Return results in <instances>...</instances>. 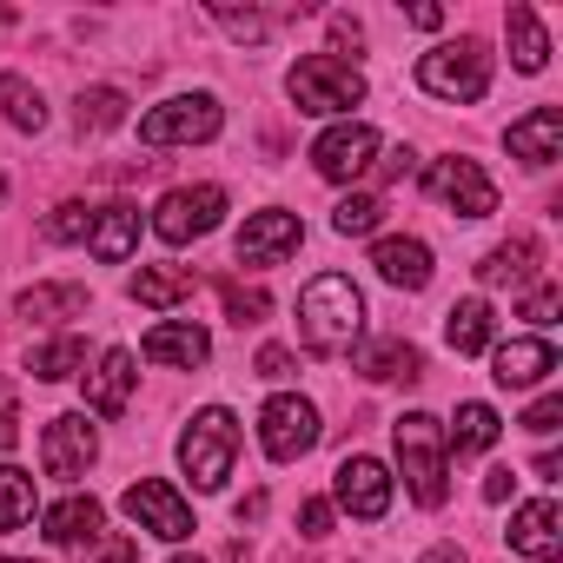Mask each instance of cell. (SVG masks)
I'll use <instances>...</instances> for the list:
<instances>
[{
    "label": "cell",
    "mask_w": 563,
    "mask_h": 563,
    "mask_svg": "<svg viewBox=\"0 0 563 563\" xmlns=\"http://www.w3.org/2000/svg\"><path fill=\"white\" fill-rule=\"evenodd\" d=\"M332 41H352V47H358V41H365V27H358L352 14H332Z\"/></svg>",
    "instance_id": "44"
},
{
    "label": "cell",
    "mask_w": 563,
    "mask_h": 563,
    "mask_svg": "<svg viewBox=\"0 0 563 563\" xmlns=\"http://www.w3.org/2000/svg\"><path fill=\"white\" fill-rule=\"evenodd\" d=\"M523 424H530V431H537V438H550V431H556V424H563V398H556V391H543V398H537V405H530V411H523Z\"/></svg>",
    "instance_id": "39"
},
{
    "label": "cell",
    "mask_w": 563,
    "mask_h": 563,
    "mask_svg": "<svg viewBox=\"0 0 563 563\" xmlns=\"http://www.w3.org/2000/svg\"><path fill=\"white\" fill-rule=\"evenodd\" d=\"M0 107H8V120H14L21 133H41V126H47V100H41V87H27L21 74L0 80Z\"/></svg>",
    "instance_id": "32"
},
{
    "label": "cell",
    "mask_w": 563,
    "mask_h": 563,
    "mask_svg": "<svg viewBox=\"0 0 563 563\" xmlns=\"http://www.w3.org/2000/svg\"><path fill=\"white\" fill-rule=\"evenodd\" d=\"M444 339H451V352H457V358L490 352V339H497V312H490L484 299H464V306H451V312H444Z\"/></svg>",
    "instance_id": "24"
},
{
    "label": "cell",
    "mask_w": 563,
    "mask_h": 563,
    "mask_svg": "<svg viewBox=\"0 0 563 563\" xmlns=\"http://www.w3.org/2000/svg\"><path fill=\"white\" fill-rule=\"evenodd\" d=\"M34 523V477L21 464H0V530H27Z\"/></svg>",
    "instance_id": "30"
},
{
    "label": "cell",
    "mask_w": 563,
    "mask_h": 563,
    "mask_svg": "<svg viewBox=\"0 0 563 563\" xmlns=\"http://www.w3.org/2000/svg\"><path fill=\"white\" fill-rule=\"evenodd\" d=\"M219 126H225V113H219L212 93H173V100H159V107L140 113V140L146 146H199Z\"/></svg>",
    "instance_id": "6"
},
{
    "label": "cell",
    "mask_w": 563,
    "mask_h": 563,
    "mask_svg": "<svg viewBox=\"0 0 563 563\" xmlns=\"http://www.w3.org/2000/svg\"><path fill=\"white\" fill-rule=\"evenodd\" d=\"M418 87H424L431 100H451V107L484 100V87H490V47H484V41H471V34L438 41V47L418 60Z\"/></svg>",
    "instance_id": "3"
},
{
    "label": "cell",
    "mask_w": 563,
    "mask_h": 563,
    "mask_svg": "<svg viewBox=\"0 0 563 563\" xmlns=\"http://www.w3.org/2000/svg\"><path fill=\"white\" fill-rule=\"evenodd\" d=\"M299 239H306V225H299V212H252L245 225H239V265H278L286 252H299Z\"/></svg>",
    "instance_id": "13"
},
{
    "label": "cell",
    "mask_w": 563,
    "mask_h": 563,
    "mask_svg": "<svg viewBox=\"0 0 563 563\" xmlns=\"http://www.w3.org/2000/svg\"><path fill=\"white\" fill-rule=\"evenodd\" d=\"M504 146H510L523 166H556V159H563V113H556V107H530L523 120H510Z\"/></svg>",
    "instance_id": "16"
},
{
    "label": "cell",
    "mask_w": 563,
    "mask_h": 563,
    "mask_svg": "<svg viewBox=\"0 0 563 563\" xmlns=\"http://www.w3.org/2000/svg\"><path fill=\"white\" fill-rule=\"evenodd\" d=\"M530 272H537V239H530V232H517L510 245H497V252L477 258V278H484V286H523Z\"/></svg>",
    "instance_id": "27"
},
{
    "label": "cell",
    "mask_w": 563,
    "mask_h": 563,
    "mask_svg": "<svg viewBox=\"0 0 563 563\" xmlns=\"http://www.w3.org/2000/svg\"><path fill=\"white\" fill-rule=\"evenodd\" d=\"M173 563H199V556H173Z\"/></svg>",
    "instance_id": "49"
},
{
    "label": "cell",
    "mask_w": 563,
    "mask_h": 563,
    "mask_svg": "<svg viewBox=\"0 0 563 563\" xmlns=\"http://www.w3.org/2000/svg\"><path fill=\"white\" fill-rule=\"evenodd\" d=\"M497 431H504V418H497L490 405H457V418H451V431H444V451L477 457V451L497 444Z\"/></svg>",
    "instance_id": "28"
},
{
    "label": "cell",
    "mask_w": 563,
    "mask_h": 563,
    "mask_svg": "<svg viewBox=\"0 0 563 563\" xmlns=\"http://www.w3.org/2000/svg\"><path fill=\"white\" fill-rule=\"evenodd\" d=\"M232 457H239V418L225 405L192 411V424L179 431V464H186L192 490H219L232 477Z\"/></svg>",
    "instance_id": "5"
},
{
    "label": "cell",
    "mask_w": 563,
    "mask_h": 563,
    "mask_svg": "<svg viewBox=\"0 0 563 563\" xmlns=\"http://www.w3.org/2000/svg\"><path fill=\"white\" fill-rule=\"evenodd\" d=\"M219 219H225V192H219V186H173V192L153 206V232H159L166 245H192V239H206Z\"/></svg>",
    "instance_id": "8"
},
{
    "label": "cell",
    "mask_w": 563,
    "mask_h": 563,
    "mask_svg": "<svg viewBox=\"0 0 563 563\" xmlns=\"http://www.w3.org/2000/svg\"><path fill=\"white\" fill-rule=\"evenodd\" d=\"M510 484H517L510 471H490V477H484V497H490V504H504V497H510Z\"/></svg>",
    "instance_id": "45"
},
{
    "label": "cell",
    "mask_w": 563,
    "mask_h": 563,
    "mask_svg": "<svg viewBox=\"0 0 563 563\" xmlns=\"http://www.w3.org/2000/svg\"><path fill=\"white\" fill-rule=\"evenodd\" d=\"M0 563H27V556H0Z\"/></svg>",
    "instance_id": "48"
},
{
    "label": "cell",
    "mask_w": 563,
    "mask_h": 563,
    "mask_svg": "<svg viewBox=\"0 0 563 563\" xmlns=\"http://www.w3.org/2000/svg\"><path fill=\"white\" fill-rule=\"evenodd\" d=\"M332 517H339V510H332L325 497H306V504H299V537H312V543L332 537Z\"/></svg>",
    "instance_id": "37"
},
{
    "label": "cell",
    "mask_w": 563,
    "mask_h": 563,
    "mask_svg": "<svg viewBox=\"0 0 563 563\" xmlns=\"http://www.w3.org/2000/svg\"><path fill=\"white\" fill-rule=\"evenodd\" d=\"M358 372L365 378H378V385H411V378H424V358H418V345H405V339H372L365 352H358Z\"/></svg>",
    "instance_id": "25"
},
{
    "label": "cell",
    "mask_w": 563,
    "mask_h": 563,
    "mask_svg": "<svg viewBox=\"0 0 563 563\" xmlns=\"http://www.w3.org/2000/svg\"><path fill=\"white\" fill-rule=\"evenodd\" d=\"M192 265H140L133 272V299L140 306H153V312H166V306H179V299H192Z\"/></svg>",
    "instance_id": "26"
},
{
    "label": "cell",
    "mask_w": 563,
    "mask_h": 563,
    "mask_svg": "<svg viewBox=\"0 0 563 563\" xmlns=\"http://www.w3.org/2000/svg\"><path fill=\"white\" fill-rule=\"evenodd\" d=\"M332 490H339V504H345L352 517H365V523H378V517L391 510V471H385L378 457H345Z\"/></svg>",
    "instance_id": "14"
},
{
    "label": "cell",
    "mask_w": 563,
    "mask_h": 563,
    "mask_svg": "<svg viewBox=\"0 0 563 563\" xmlns=\"http://www.w3.org/2000/svg\"><path fill=\"white\" fill-rule=\"evenodd\" d=\"M365 332V292L352 286L345 272H319L312 286L299 292V339L319 352V358H339L352 352Z\"/></svg>",
    "instance_id": "1"
},
{
    "label": "cell",
    "mask_w": 563,
    "mask_h": 563,
    "mask_svg": "<svg viewBox=\"0 0 563 563\" xmlns=\"http://www.w3.org/2000/svg\"><path fill=\"white\" fill-rule=\"evenodd\" d=\"M87 365V345L80 339H54V345H34L27 352V372L41 378V385H60V378H74Z\"/></svg>",
    "instance_id": "31"
},
{
    "label": "cell",
    "mask_w": 563,
    "mask_h": 563,
    "mask_svg": "<svg viewBox=\"0 0 563 563\" xmlns=\"http://www.w3.org/2000/svg\"><path fill=\"white\" fill-rule=\"evenodd\" d=\"M21 444V418H14V398H8V385H0V457H8Z\"/></svg>",
    "instance_id": "42"
},
{
    "label": "cell",
    "mask_w": 563,
    "mask_h": 563,
    "mask_svg": "<svg viewBox=\"0 0 563 563\" xmlns=\"http://www.w3.org/2000/svg\"><path fill=\"white\" fill-rule=\"evenodd\" d=\"M504 34H510V60H517L523 74H543V60H550V34H543V21H537L530 8H510V14H504Z\"/></svg>",
    "instance_id": "29"
},
{
    "label": "cell",
    "mask_w": 563,
    "mask_h": 563,
    "mask_svg": "<svg viewBox=\"0 0 563 563\" xmlns=\"http://www.w3.org/2000/svg\"><path fill=\"white\" fill-rule=\"evenodd\" d=\"M212 21H219L232 41H265V14H232V8H219Z\"/></svg>",
    "instance_id": "40"
},
{
    "label": "cell",
    "mask_w": 563,
    "mask_h": 563,
    "mask_svg": "<svg viewBox=\"0 0 563 563\" xmlns=\"http://www.w3.org/2000/svg\"><path fill=\"white\" fill-rule=\"evenodd\" d=\"M550 372H556V345H550V339H510V345L490 352V378H497L504 391H530V385H543Z\"/></svg>",
    "instance_id": "15"
},
{
    "label": "cell",
    "mask_w": 563,
    "mask_h": 563,
    "mask_svg": "<svg viewBox=\"0 0 563 563\" xmlns=\"http://www.w3.org/2000/svg\"><path fill=\"white\" fill-rule=\"evenodd\" d=\"M41 523H47V537H54V543H67V550H93V543H100L107 510H100L93 497H80V490H74V497H60Z\"/></svg>",
    "instance_id": "21"
},
{
    "label": "cell",
    "mask_w": 563,
    "mask_h": 563,
    "mask_svg": "<svg viewBox=\"0 0 563 563\" xmlns=\"http://www.w3.org/2000/svg\"><path fill=\"white\" fill-rule=\"evenodd\" d=\"M510 550H523L537 563H556L563 556V510H556V497H537V504H523L510 517Z\"/></svg>",
    "instance_id": "19"
},
{
    "label": "cell",
    "mask_w": 563,
    "mask_h": 563,
    "mask_svg": "<svg viewBox=\"0 0 563 563\" xmlns=\"http://www.w3.org/2000/svg\"><path fill=\"white\" fill-rule=\"evenodd\" d=\"M120 510H126L140 530L166 537V543H186V537H192V510H186V497H179L166 477H140V484L120 497Z\"/></svg>",
    "instance_id": "11"
},
{
    "label": "cell",
    "mask_w": 563,
    "mask_h": 563,
    "mask_svg": "<svg viewBox=\"0 0 563 563\" xmlns=\"http://www.w3.org/2000/svg\"><path fill=\"white\" fill-rule=\"evenodd\" d=\"M372 265H378L385 286H398V292H424L431 286V245L424 239H378Z\"/></svg>",
    "instance_id": "20"
},
{
    "label": "cell",
    "mask_w": 563,
    "mask_h": 563,
    "mask_svg": "<svg viewBox=\"0 0 563 563\" xmlns=\"http://www.w3.org/2000/svg\"><path fill=\"white\" fill-rule=\"evenodd\" d=\"M133 245H140V206H100L93 232H87V252L107 258V265H120Z\"/></svg>",
    "instance_id": "22"
},
{
    "label": "cell",
    "mask_w": 563,
    "mask_h": 563,
    "mask_svg": "<svg viewBox=\"0 0 563 563\" xmlns=\"http://www.w3.org/2000/svg\"><path fill=\"white\" fill-rule=\"evenodd\" d=\"M219 299H225V319H232V325H258V319L272 312V299H265L258 286H225Z\"/></svg>",
    "instance_id": "35"
},
{
    "label": "cell",
    "mask_w": 563,
    "mask_h": 563,
    "mask_svg": "<svg viewBox=\"0 0 563 563\" xmlns=\"http://www.w3.org/2000/svg\"><path fill=\"white\" fill-rule=\"evenodd\" d=\"M556 312H563V292H556V286H537V292L523 299V319H530V325H556Z\"/></svg>",
    "instance_id": "38"
},
{
    "label": "cell",
    "mask_w": 563,
    "mask_h": 563,
    "mask_svg": "<svg viewBox=\"0 0 563 563\" xmlns=\"http://www.w3.org/2000/svg\"><path fill=\"white\" fill-rule=\"evenodd\" d=\"M286 93H292V107H299V113L332 120V113L365 107V74H358L352 60H339V54H306V60L286 74Z\"/></svg>",
    "instance_id": "4"
},
{
    "label": "cell",
    "mask_w": 563,
    "mask_h": 563,
    "mask_svg": "<svg viewBox=\"0 0 563 563\" xmlns=\"http://www.w3.org/2000/svg\"><path fill=\"white\" fill-rule=\"evenodd\" d=\"M27 325H54V319H80L87 312V286H74V278H60V286H54V278H47V286H27L21 292V306H14Z\"/></svg>",
    "instance_id": "23"
},
{
    "label": "cell",
    "mask_w": 563,
    "mask_h": 563,
    "mask_svg": "<svg viewBox=\"0 0 563 563\" xmlns=\"http://www.w3.org/2000/svg\"><path fill=\"white\" fill-rule=\"evenodd\" d=\"M133 352L126 345H113V352H100V365L87 372V411L93 418H120L126 405H133Z\"/></svg>",
    "instance_id": "18"
},
{
    "label": "cell",
    "mask_w": 563,
    "mask_h": 563,
    "mask_svg": "<svg viewBox=\"0 0 563 563\" xmlns=\"http://www.w3.org/2000/svg\"><path fill=\"white\" fill-rule=\"evenodd\" d=\"M100 457V431L87 424V411H67V418H54L47 424V438H41V464H47V477H87V464Z\"/></svg>",
    "instance_id": "12"
},
{
    "label": "cell",
    "mask_w": 563,
    "mask_h": 563,
    "mask_svg": "<svg viewBox=\"0 0 563 563\" xmlns=\"http://www.w3.org/2000/svg\"><path fill=\"white\" fill-rule=\"evenodd\" d=\"M74 120H80V133H107V126L126 120V93H120V87H93V93H80Z\"/></svg>",
    "instance_id": "33"
},
{
    "label": "cell",
    "mask_w": 563,
    "mask_h": 563,
    "mask_svg": "<svg viewBox=\"0 0 563 563\" xmlns=\"http://www.w3.org/2000/svg\"><path fill=\"white\" fill-rule=\"evenodd\" d=\"M87 563H140V543H133V537H100Z\"/></svg>",
    "instance_id": "41"
},
{
    "label": "cell",
    "mask_w": 563,
    "mask_h": 563,
    "mask_svg": "<svg viewBox=\"0 0 563 563\" xmlns=\"http://www.w3.org/2000/svg\"><path fill=\"white\" fill-rule=\"evenodd\" d=\"M47 232H54V239H87V232H93V206L67 199V206H60V212L47 219Z\"/></svg>",
    "instance_id": "36"
},
{
    "label": "cell",
    "mask_w": 563,
    "mask_h": 563,
    "mask_svg": "<svg viewBox=\"0 0 563 563\" xmlns=\"http://www.w3.org/2000/svg\"><path fill=\"white\" fill-rule=\"evenodd\" d=\"M424 186H431V199L451 206L457 219H490V212H497V186H490V173H484L477 159H438V166L424 173Z\"/></svg>",
    "instance_id": "10"
},
{
    "label": "cell",
    "mask_w": 563,
    "mask_h": 563,
    "mask_svg": "<svg viewBox=\"0 0 563 563\" xmlns=\"http://www.w3.org/2000/svg\"><path fill=\"white\" fill-rule=\"evenodd\" d=\"M378 219H385V206H378L372 192H352V199H339L332 232H339V239H365V232H378Z\"/></svg>",
    "instance_id": "34"
},
{
    "label": "cell",
    "mask_w": 563,
    "mask_h": 563,
    "mask_svg": "<svg viewBox=\"0 0 563 563\" xmlns=\"http://www.w3.org/2000/svg\"><path fill=\"white\" fill-rule=\"evenodd\" d=\"M391 444H398L405 490H411L424 510H438V504H444V490H451V451H444V424H438L431 411H411V418H398V424H391Z\"/></svg>",
    "instance_id": "2"
},
{
    "label": "cell",
    "mask_w": 563,
    "mask_h": 563,
    "mask_svg": "<svg viewBox=\"0 0 563 563\" xmlns=\"http://www.w3.org/2000/svg\"><path fill=\"white\" fill-rule=\"evenodd\" d=\"M424 563H471V556H464V543H438V550H424Z\"/></svg>",
    "instance_id": "46"
},
{
    "label": "cell",
    "mask_w": 563,
    "mask_h": 563,
    "mask_svg": "<svg viewBox=\"0 0 563 563\" xmlns=\"http://www.w3.org/2000/svg\"><path fill=\"white\" fill-rule=\"evenodd\" d=\"M258 378H292V352L286 345H265L258 352Z\"/></svg>",
    "instance_id": "43"
},
{
    "label": "cell",
    "mask_w": 563,
    "mask_h": 563,
    "mask_svg": "<svg viewBox=\"0 0 563 563\" xmlns=\"http://www.w3.org/2000/svg\"><path fill=\"white\" fill-rule=\"evenodd\" d=\"M312 166H319V179H332V186H352V179H365V173L378 166V133H372L365 120H345V126L319 133V146H312Z\"/></svg>",
    "instance_id": "9"
},
{
    "label": "cell",
    "mask_w": 563,
    "mask_h": 563,
    "mask_svg": "<svg viewBox=\"0 0 563 563\" xmlns=\"http://www.w3.org/2000/svg\"><path fill=\"white\" fill-rule=\"evenodd\" d=\"M258 444L272 464H299L312 444H319V405L312 398H292V391H278L265 411H258Z\"/></svg>",
    "instance_id": "7"
},
{
    "label": "cell",
    "mask_w": 563,
    "mask_h": 563,
    "mask_svg": "<svg viewBox=\"0 0 563 563\" xmlns=\"http://www.w3.org/2000/svg\"><path fill=\"white\" fill-rule=\"evenodd\" d=\"M140 358H146V365H179V372H192V365L212 358V339H206L192 319H166V325H153V332L140 339Z\"/></svg>",
    "instance_id": "17"
},
{
    "label": "cell",
    "mask_w": 563,
    "mask_h": 563,
    "mask_svg": "<svg viewBox=\"0 0 563 563\" xmlns=\"http://www.w3.org/2000/svg\"><path fill=\"white\" fill-rule=\"evenodd\" d=\"M411 27H424V34L444 27V8H411Z\"/></svg>",
    "instance_id": "47"
}]
</instances>
